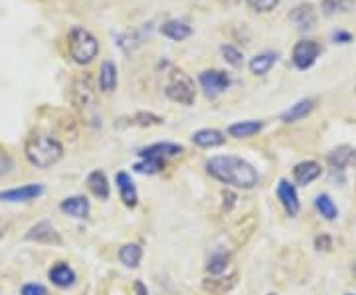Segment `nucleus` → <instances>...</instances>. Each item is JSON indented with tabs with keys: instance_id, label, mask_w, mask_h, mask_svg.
Listing matches in <instances>:
<instances>
[{
	"instance_id": "412c9836",
	"label": "nucleus",
	"mask_w": 356,
	"mask_h": 295,
	"mask_svg": "<svg viewBox=\"0 0 356 295\" xmlns=\"http://www.w3.org/2000/svg\"><path fill=\"white\" fill-rule=\"evenodd\" d=\"M140 260H143V248L139 244H135V242H131V244L121 246V250H119V262L129 268V270H137L140 266Z\"/></svg>"
},
{
	"instance_id": "4468645a",
	"label": "nucleus",
	"mask_w": 356,
	"mask_h": 295,
	"mask_svg": "<svg viewBox=\"0 0 356 295\" xmlns=\"http://www.w3.org/2000/svg\"><path fill=\"white\" fill-rule=\"evenodd\" d=\"M48 278H50V282L54 283L56 287H60V289H67V287H72L77 280L74 268H72L70 264H65V262H58L56 266H51Z\"/></svg>"
},
{
	"instance_id": "7c9ffc66",
	"label": "nucleus",
	"mask_w": 356,
	"mask_h": 295,
	"mask_svg": "<svg viewBox=\"0 0 356 295\" xmlns=\"http://www.w3.org/2000/svg\"><path fill=\"white\" fill-rule=\"evenodd\" d=\"M222 56H224V60L228 62L229 65H234V67H240L243 64V54L236 46H222Z\"/></svg>"
},
{
	"instance_id": "e433bc0d",
	"label": "nucleus",
	"mask_w": 356,
	"mask_h": 295,
	"mask_svg": "<svg viewBox=\"0 0 356 295\" xmlns=\"http://www.w3.org/2000/svg\"><path fill=\"white\" fill-rule=\"evenodd\" d=\"M133 289H135V295H151L149 294V289H147V285L143 282L133 283Z\"/></svg>"
},
{
	"instance_id": "423d86ee",
	"label": "nucleus",
	"mask_w": 356,
	"mask_h": 295,
	"mask_svg": "<svg viewBox=\"0 0 356 295\" xmlns=\"http://www.w3.org/2000/svg\"><path fill=\"white\" fill-rule=\"evenodd\" d=\"M318 54H321V48H318L317 42H313V40H301L293 48L291 60L297 70H309L311 65L317 62Z\"/></svg>"
},
{
	"instance_id": "0eeeda50",
	"label": "nucleus",
	"mask_w": 356,
	"mask_h": 295,
	"mask_svg": "<svg viewBox=\"0 0 356 295\" xmlns=\"http://www.w3.org/2000/svg\"><path fill=\"white\" fill-rule=\"evenodd\" d=\"M28 242H36V244H48V246H60L62 244V236L60 232L54 228V224L48 220H40L38 224H34L28 234H26Z\"/></svg>"
},
{
	"instance_id": "4be33fe9",
	"label": "nucleus",
	"mask_w": 356,
	"mask_h": 295,
	"mask_svg": "<svg viewBox=\"0 0 356 295\" xmlns=\"http://www.w3.org/2000/svg\"><path fill=\"white\" fill-rule=\"evenodd\" d=\"M264 129V121H240V123H234L228 127L229 137H236V139H248V137H254L259 131Z\"/></svg>"
},
{
	"instance_id": "9b49d317",
	"label": "nucleus",
	"mask_w": 356,
	"mask_h": 295,
	"mask_svg": "<svg viewBox=\"0 0 356 295\" xmlns=\"http://www.w3.org/2000/svg\"><path fill=\"white\" fill-rule=\"evenodd\" d=\"M115 184H117V191H119V196L123 200V205L127 208H135L139 205V193H137V186L131 179V175L125 173V170H119L115 175Z\"/></svg>"
},
{
	"instance_id": "f704fd0d",
	"label": "nucleus",
	"mask_w": 356,
	"mask_h": 295,
	"mask_svg": "<svg viewBox=\"0 0 356 295\" xmlns=\"http://www.w3.org/2000/svg\"><path fill=\"white\" fill-rule=\"evenodd\" d=\"M13 167H14L13 159L8 157V153H6V151H2V149H0V177L8 175Z\"/></svg>"
},
{
	"instance_id": "ea45409f",
	"label": "nucleus",
	"mask_w": 356,
	"mask_h": 295,
	"mask_svg": "<svg viewBox=\"0 0 356 295\" xmlns=\"http://www.w3.org/2000/svg\"><path fill=\"white\" fill-rule=\"evenodd\" d=\"M267 295H277V294H267Z\"/></svg>"
},
{
	"instance_id": "cd10ccee",
	"label": "nucleus",
	"mask_w": 356,
	"mask_h": 295,
	"mask_svg": "<svg viewBox=\"0 0 356 295\" xmlns=\"http://www.w3.org/2000/svg\"><path fill=\"white\" fill-rule=\"evenodd\" d=\"M353 154L355 151L350 149V147H337L331 154H329V163H331L332 168H337V170H344V168L348 167L350 163H353Z\"/></svg>"
},
{
	"instance_id": "473e14b6",
	"label": "nucleus",
	"mask_w": 356,
	"mask_h": 295,
	"mask_svg": "<svg viewBox=\"0 0 356 295\" xmlns=\"http://www.w3.org/2000/svg\"><path fill=\"white\" fill-rule=\"evenodd\" d=\"M135 123L140 125V127H147V125H161L163 119L156 115H151V113H139V115L135 117Z\"/></svg>"
},
{
	"instance_id": "20e7f679",
	"label": "nucleus",
	"mask_w": 356,
	"mask_h": 295,
	"mask_svg": "<svg viewBox=\"0 0 356 295\" xmlns=\"http://www.w3.org/2000/svg\"><path fill=\"white\" fill-rule=\"evenodd\" d=\"M165 93L170 102L186 105V107L192 105L194 99H196L194 81H192V77L188 76L186 72H182V70H172V72L168 74Z\"/></svg>"
},
{
	"instance_id": "c756f323",
	"label": "nucleus",
	"mask_w": 356,
	"mask_h": 295,
	"mask_svg": "<svg viewBox=\"0 0 356 295\" xmlns=\"http://www.w3.org/2000/svg\"><path fill=\"white\" fill-rule=\"evenodd\" d=\"M321 8H323V13L327 14V16L348 13V10L355 8V0H323Z\"/></svg>"
},
{
	"instance_id": "6e6552de",
	"label": "nucleus",
	"mask_w": 356,
	"mask_h": 295,
	"mask_svg": "<svg viewBox=\"0 0 356 295\" xmlns=\"http://www.w3.org/2000/svg\"><path fill=\"white\" fill-rule=\"evenodd\" d=\"M44 194V184L38 182H30L24 186H16V189H8L0 193V200L2 202H30L36 200Z\"/></svg>"
},
{
	"instance_id": "f8f14e48",
	"label": "nucleus",
	"mask_w": 356,
	"mask_h": 295,
	"mask_svg": "<svg viewBox=\"0 0 356 295\" xmlns=\"http://www.w3.org/2000/svg\"><path fill=\"white\" fill-rule=\"evenodd\" d=\"M60 210L67 216H72V218L83 220L89 216L91 205H89V200L83 194H74V196H67L60 202Z\"/></svg>"
},
{
	"instance_id": "dca6fc26",
	"label": "nucleus",
	"mask_w": 356,
	"mask_h": 295,
	"mask_svg": "<svg viewBox=\"0 0 356 295\" xmlns=\"http://www.w3.org/2000/svg\"><path fill=\"white\" fill-rule=\"evenodd\" d=\"M88 189L91 191V194L99 200H109L111 196V186H109V180H107V175L103 170H91L88 175Z\"/></svg>"
},
{
	"instance_id": "393cba45",
	"label": "nucleus",
	"mask_w": 356,
	"mask_h": 295,
	"mask_svg": "<svg viewBox=\"0 0 356 295\" xmlns=\"http://www.w3.org/2000/svg\"><path fill=\"white\" fill-rule=\"evenodd\" d=\"M229 266V252L226 250H216L212 256L208 257V264H206V271L210 276H224Z\"/></svg>"
},
{
	"instance_id": "b1692460",
	"label": "nucleus",
	"mask_w": 356,
	"mask_h": 295,
	"mask_svg": "<svg viewBox=\"0 0 356 295\" xmlns=\"http://www.w3.org/2000/svg\"><path fill=\"white\" fill-rule=\"evenodd\" d=\"M275 64H277V54L275 51H264V54L252 58L250 70H252V74H255V76H266L267 72Z\"/></svg>"
},
{
	"instance_id": "4c0bfd02",
	"label": "nucleus",
	"mask_w": 356,
	"mask_h": 295,
	"mask_svg": "<svg viewBox=\"0 0 356 295\" xmlns=\"http://www.w3.org/2000/svg\"><path fill=\"white\" fill-rule=\"evenodd\" d=\"M334 40H339L341 44H344V42H348V40H350V34H346V32H339V34H334Z\"/></svg>"
},
{
	"instance_id": "f03ea898",
	"label": "nucleus",
	"mask_w": 356,
	"mask_h": 295,
	"mask_svg": "<svg viewBox=\"0 0 356 295\" xmlns=\"http://www.w3.org/2000/svg\"><path fill=\"white\" fill-rule=\"evenodd\" d=\"M24 154L32 167L50 168L64 157V145L46 133H32L24 143Z\"/></svg>"
},
{
	"instance_id": "6ab92c4d",
	"label": "nucleus",
	"mask_w": 356,
	"mask_h": 295,
	"mask_svg": "<svg viewBox=\"0 0 356 295\" xmlns=\"http://www.w3.org/2000/svg\"><path fill=\"white\" fill-rule=\"evenodd\" d=\"M72 102L76 107H89L95 102V91L91 88L89 79H77L72 88Z\"/></svg>"
},
{
	"instance_id": "1a4fd4ad",
	"label": "nucleus",
	"mask_w": 356,
	"mask_h": 295,
	"mask_svg": "<svg viewBox=\"0 0 356 295\" xmlns=\"http://www.w3.org/2000/svg\"><path fill=\"white\" fill-rule=\"evenodd\" d=\"M277 198H280L281 206L285 208V212L289 216H297L299 210H301V200H299V194H297V186L289 182L287 179H281L277 184Z\"/></svg>"
},
{
	"instance_id": "9d476101",
	"label": "nucleus",
	"mask_w": 356,
	"mask_h": 295,
	"mask_svg": "<svg viewBox=\"0 0 356 295\" xmlns=\"http://www.w3.org/2000/svg\"><path fill=\"white\" fill-rule=\"evenodd\" d=\"M182 153H184L182 145H177V143H154V145L140 149L139 157L140 159H159V161L166 163V159L180 157Z\"/></svg>"
},
{
	"instance_id": "bb28decb",
	"label": "nucleus",
	"mask_w": 356,
	"mask_h": 295,
	"mask_svg": "<svg viewBox=\"0 0 356 295\" xmlns=\"http://www.w3.org/2000/svg\"><path fill=\"white\" fill-rule=\"evenodd\" d=\"M315 208L318 210V214L325 220H329V222L339 218V208H337L334 200L329 194H318L317 198H315Z\"/></svg>"
},
{
	"instance_id": "2eb2a0df",
	"label": "nucleus",
	"mask_w": 356,
	"mask_h": 295,
	"mask_svg": "<svg viewBox=\"0 0 356 295\" xmlns=\"http://www.w3.org/2000/svg\"><path fill=\"white\" fill-rule=\"evenodd\" d=\"M323 173V168L317 161H303L293 168V179L299 186H309L313 180H317Z\"/></svg>"
},
{
	"instance_id": "39448f33",
	"label": "nucleus",
	"mask_w": 356,
	"mask_h": 295,
	"mask_svg": "<svg viewBox=\"0 0 356 295\" xmlns=\"http://www.w3.org/2000/svg\"><path fill=\"white\" fill-rule=\"evenodd\" d=\"M198 81H200L204 93L208 97H216L220 93H224L229 88V83H232L229 74H226L224 70H206V72L200 74Z\"/></svg>"
},
{
	"instance_id": "58836bf2",
	"label": "nucleus",
	"mask_w": 356,
	"mask_h": 295,
	"mask_svg": "<svg viewBox=\"0 0 356 295\" xmlns=\"http://www.w3.org/2000/svg\"><path fill=\"white\" fill-rule=\"evenodd\" d=\"M222 4H236V2H240V0H220Z\"/></svg>"
},
{
	"instance_id": "a878e982",
	"label": "nucleus",
	"mask_w": 356,
	"mask_h": 295,
	"mask_svg": "<svg viewBox=\"0 0 356 295\" xmlns=\"http://www.w3.org/2000/svg\"><path fill=\"white\" fill-rule=\"evenodd\" d=\"M99 88L103 93H111L117 88V67L113 62H103L99 70Z\"/></svg>"
},
{
	"instance_id": "c9c22d12",
	"label": "nucleus",
	"mask_w": 356,
	"mask_h": 295,
	"mask_svg": "<svg viewBox=\"0 0 356 295\" xmlns=\"http://www.w3.org/2000/svg\"><path fill=\"white\" fill-rule=\"evenodd\" d=\"M315 248L317 250H323V252H329L332 248V238L331 236H327V234H321L315 238Z\"/></svg>"
},
{
	"instance_id": "72a5a7b5",
	"label": "nucleus",
	"mask_w": 356,
	"mask_h": 295,
	"mask_svg": "<svg viewBox=\"0 0 356 295\" xmlns=\"http://www.w3.org/2000/svg\"><path fill=\"white\" fill-rule=\"evenodd\" d=\"M20 295H48V289L40 283H26Z\"/></svg>"
},
{
	"instance_id": "7ed1b4c3",
	"label": "nucleus",
	"mask_w": 356,
	"mask_h": 295,
	"mask_svg": "<svg viewBox=\"0 0 356 295\" xmlns=\"http://www.w3.org/2000/svg\"><path fill=\"white\" fill-rule=\"evenodd\" d=\"M67 50L76 64L86 65L91 64L97 58L99 44L89 30L81 28V26H74L67 34Z\"/></svg>"
},
{
	"instance_id": "f3484780",
	"label": "nucleus",
	"mask_w": 356,
	"mask_h": 295,
	"mask_svg": "<svg viewBox=\"0 0 356 295\" xmlns=\"http://www.w3.org/2000/svg\"><path fill=\"white\" fill-rule=\"evenodd\" d=\"M192 143L196 147L202 149H214V147H222L226 143V135L218 129H200L196 133H192Z\"/></svg>"
},
{
	"instance_id": "2f4dec72",
	"label": "nucleus",
	"mask_w": 356,
	"mask_h": 295,
	"mask_svg": "<svg viewBox=\"0 0 356 295\" xmlns=\"http://www.w3.org/2000/svg\"><path fill=\"white\" fill-rule=\"evenodd\" d=\"M245 2L254 8L255 13H269L280 4V0H245Z\"/></svg>"
},
{
	"instance_id": "c85d7f7f",
	"label": "nucleus",
	"mask_w": 356,
	"mask_h": 295,
	"mask_svg": "<svg viewBox=\"0 0 356 295\" xmlns=\"http://www.w3.org/2000/svg\"><path fill=\"white\" fill-rule=\"evenodd\" d=\"M163 168H165V161H159V159H140L137 161L135 165H133V170L135 173H139V175H159V173H163Z\"/></svg>"
},
{
	"instance_id": "f257e3e1",
	"label": "nucleus",
	"mask_w": 356,
	"mask_h": 295,
	"mask_svg": "<svg viewBox=\"0 0 356 295\" xmlns=\"http://www.w3.org/2000/svg\"><path fill=\"white\" fill-rule=\"evenodd\" d=\"M206 173L218 182L238 191H252L259 184V175L254 165L236 154L210 157L206 161Z\"/></svg>"
},
{
	"instance_id": "aec40b11",
	"label": "nucleus",
	"mask_w": 356,
	"mask_h": 295,
	"mask_svg": "<svg viewBox=\"0 0 356 295\" xmlns=\"http://www.w3.org/2000/svg\"><path fill=\"white\" fill-rule=\"evenodd\" d=\"M313 109H315V99L307 97V99H301V102H297L295 105H291L285 113H281V121H283V123H297V121L305 119Z\"/></svg>"
},
{
	"instance_id": "5701e85b",
	"label": "nucleus",
	"mask_w": 356,
	"mask_h": 295,
	"mask_svg": "<svg viewBox=\"0 0 356 295\" xmlns=\"http://www.w3.org/2000/svg\"><path fill=\"white\" fill-rule=\"evenodd\" d=\"M161 34L166 38L175 40V42H182L192 34V28L186 22H180V20H170L166 24L161 26Z\"/></svg>"
},
{
	"instance_id": "ddd939ff",
	"label": "nucleus",
	"mask_w": 356,
	"mask_h": 295,
	"mask_svg": "<svg viewBox=\"0 0 356 295\" xmlns=\"http://www.w3.org/2000/svg\"><path fill=\"white\" fill-rule=\"evenodd\" d=\"M238 285V273L234 276H210L202 280V289L210 295H226Z\"/></svg>"
},
{
	"instance_id": "a211bd4d",
	"label": "nucleus",
	"mask_w": 356,
	"mask_h": 295,
	"mask_svg": "<svg viewBox=\"0 0 356 295\" xmlns=\"http://www.w3.org/2000/svg\"><path fill=\"white\" fill-rule=\"evenodd\" d=\"M289 18L299 30H313L317 24V13H315V6H311V4H299L289 14Z\"/></svg>"
}]
</instances>
